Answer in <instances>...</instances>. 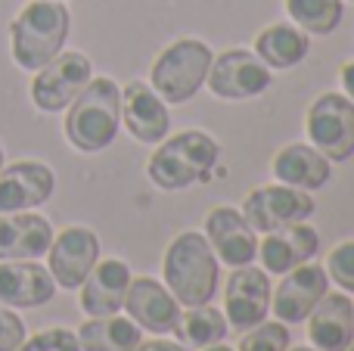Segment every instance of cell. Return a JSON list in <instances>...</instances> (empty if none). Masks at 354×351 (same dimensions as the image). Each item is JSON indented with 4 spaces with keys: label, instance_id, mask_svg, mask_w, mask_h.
<instances>
[{
    "label": "cell",
    "instance_id": "obj_20",
    "mask_svg": "<svg viewBox=\"0 0 354 351\" xmlns=\"http://www.w3.org/2000/svg\"><path fill=\"white\" fill-rule=\"evenodd\" d=\"M56 296V280L37 261H0V305L41 308Z\"/></svg>",
    "mask_w": 354,
    "mask_h": 351
},
{
    "label": "cell",
    "instance_id": "obj_16",
    "mask_svg": "<svg viewBox=\"0 0 354 351\" xmlns=\"http://www.w3.org/2000/svg\"><path fill=\"white\" fill-rule=\"evenodd\" d=\"M134 280L131 267L122 258H106L97 261L91 267V274L84 277V283L78 286V305L87 317H106V314H118L124 308V296L128 286Z\"/></svg>",
    "mask_w": 354,
    "mask_h": 351
},
{
    "label": "cell",
    "instance_id": "obj_29",
    "mask_svg": "<svg viewBox=\"0 0 354 351\" xmlns=\"http://www.w3.org/2000/svg\"><path fill=\"white\" fill-rule=\"evenodd\" d=\"M16 351H81V342L72 330H62V327H50L35 333L31 339H25Z\"/></svg>",
    "mask_w": 354,
    "mask_h": 351
},
{
    "label": "cell",
    "instance_id": "obj_23",
    "mask_svg": "<svg viewBox=\"0 0 354 351\" xmlns=\"http://www.w3.org/2000/svg\"><path fill=\"white\" fill-rule=\"evenodd\" d=\"M311 53V37L299 25H268L255 37V56L268 68H295Z\"/></svg>",
    "mask_w": 354,
    "mask_h": 351
},
{
    "label": "cell",
    "instance_id": "obj_2",
    "mask_svg": "<svg viewBox=\"0 0 354 351\" xmlns=\"http://www.w3.org/2000/svg\"><path fill=\"white\" fill-rule=\"evenodd\" d=\"M162 277H165L168 292L177 298L180 308H196V305L212 302V296L218 292L221 267L205 236L196 230L177 234L168 243L165 258H162Z\"/></svg>",
    "mask_w": 354,
    "mask_h": 351
},
{
    "label": "cell",
    "instance_id": "obj_35",
    "mask_svg": "<svg viewBox=\"0 0 354 351\" xmlns=\"http://www.w3.org/2000/svg\"><path fill=\"white\" fill-rule=\"evenodd\" d=\"M0 168H3V146H0Z\"/></svg>",
    "mask_w": 354,
    "mask_h": 351
},
{
    "label": "cell",
    "instance_id": "obj_4",
    "mask_svg": "<svg viewBox=\"0 0 354 351\" xmlns=\"http://www.w3.org/2000/svg\"><path fill=\"white\" fill-rule=\"evenodd\" d=\"M221 159V146L205 131H180L159 143L149 155L147 174L159 190L177 193L193 184H205Z\"/></svg>",
    "mask_w": 354,
    "mask_h": 351
},
{
    "label": "cell",
    "instance_id": "obj_19",
    "mask_svg": "<svg viewBox=\"0 0 354 351\" xmlns=\"http://www.w3.org/2000/svg\"><path fill=\"white\" fill-rule=\"evenodd\" d=\"M320 249V236L311 224L299 221V224H286L280 230H270L264 234L258 255H261V265L268 274H286L292 267L305 265L317 255Z\"/></svg>",
    "mask_w": 354,
    "mask_h": 351
},
{
    "label": "cell",
    "instance_id": "obj_17",
    "mask_svg": "<svg viewBox=\"0 0 354 351\" xmlns=\"http://www.w3.org/2000/svg\"><path fill=\"white\" fill-rule=\"evenodd\" d=\"M124 311L140 330H149L156 336H165L174 330L177 317H180V305L168 292V286H162L153 277H137L131 280L128 296H124Z\"/></svg>",
    "mask_w": 354,
    "mask_h": 351
},
{
    "label": "cell",
    "instance_id": "obj_33",
    "mask_svg": "<svg viewBox=\"0 0 354 351\" xmlns=\"http://www.w3.org/2000/svg\"><path fill=\"white\" fill-rule=\"evenodd\" d=\"M202 351H233L230 345H221V342H214V345H208V348H202Z\"/></svg>",
    "mask_w": 354,
    "mask_h": 351
},
{
    "label": "cell",
    "instance_id": "obj_24",
    "mask_svg": "<svg viewBox=\"0 0 354 351\" xmlns=\"http://www.w3.org/2000/svg\"><path fill=\"white\" fill-rule=\"evenodd\" d=\"M81 351H134L137 342L143 339L140 327L131 317H93V321L81 323L78 333Z\"/></svg>",
    "mask_w": 354,
    "mask_h": 351
},
{
    "label": "cell",
    "instance_id": "obj_25",
    "mask_svg": "<svg viewBox=\"0 0 354 351\" xmlns=\"http://www.w3.org/2000/svg\"><path fill=\"white\" fill-rule=\"evenodd\" d=\"M227 330L230 327H227V317L221 311H214L212 305H196V308L180 311L171 333L187 348H208L224 339Z\"/></svg>",
    "mask_w": 354,
    "mask_h": 351
},
{
    "label": "cell",
    "instance_id": "obj_22",
    "mask_svg": "<svg viewBox=\"0 0 354 351\" xmlns=\"http://www.w3.org/2000/svg\"><path fill=\"white\" fill-rule=\"evenodd\" d=\"M274 178L295 190L314 193L320 187L330 184L333 168L324 153L311 146V143H289L274 155Z\"/></svg>",
    "mask_w": 354,
    "mask_h": 351
},
{
    "label": "cell",
    "instance_id": "obj_3",
    "mask_svg": "<svg viewBox=\"0 0 354 351\" xmlns=\"http://www.w3.org/2000/svg\"><path fill=\"white\" fill-rule=\"evenodd\" d=\"M122 128V87L112 78H91L68 103L66 137L78 153H103Z\"/></svg>",
    "mask_w": 354,
    "mask_h": 351
},
{
    "label": "cell",
    "instance_id": "obj_36",
    "mask_svg": "<svg viewBox=\"0 0 354 351\" xmlns=\"http://www.w3.org/2000/svg\"><path fill=\"white\" fill-rule=\"evenodd\" d=\"M348 351H354V342H351V345H348Z\"/></svg>",
    "mask_w": 354,
    "mask_h": 351
},
{
    "label": "cell",
    "instance_id": "obj_37",
    "mask_svg": "<svg viewBox=\"0 0 354 351\" xmlns=\"http://www.w3.org/2000/svg\"><path fill=\"white\" fill-rule=\"evenodd\" d=\"M351 3H354V0H351Z\"/></svg>",
    "mask_w": 354,
    "mask_h": 351
},
{
    "label": "cell",
    "instance_id": "obj_11",
    "mask_svg": "<svg viewBox=\"0 0 354 351\" xmlns=\"http://www.w3.org/2000/svg\"><path fill=\"white\" fill-rule=\"evenodd\" d=\"M47 271L62 290H78L100 261V236L91 227H66L47 249Z\"/></svg>",
    "mask_w": 354,
    "mask_h": 351
},
{
    "label": "cell",
    "instance_id": "obj_8",
    "mask_svg": "<svg viewBox=\"0 0 354 351\" xmlns=\"http://www.w3.org/2000/svg\"><path fill=\"white\" fill-rule=\"evenodd\" d=\"M314 199L311 193L295 190L286 184H264L245 196L243 202V218L252 224L255 234H270V230H280L286 224H299L308 221L314 215Z\"/></svg>",
    "mask_w": 354,
    "mask_h": 351
},
{
    "label": "cell",
    "instance_id": "obj_12",
    "mask_svg": "<svg viewBox=\"0 0 354 351\" xmlns=\"http://www.w3.org/2000/svg\"><path fill=\"white\" fill-rule=\"evenodd\" d=\"M205 240L214 258L227 267H243L258 258V236L233 205H214L205 215Z\"/></svg>",
    "mask_w": 354,
    "mask_h": 351
},
{
    "label": "cell",
    "instance_id": "obj_26",
    "mask_svg": "<svg viewBox=\"0 0 354 351\" xmlns=\"http://www.w3.org/2000/svg\"><path fill=\"white\" fill-rule=\"evenodd\" d=\"M286 12L308 35H333L342 25V0H286Z\"/></svg>",
    "mask_w": 354,
    "mask_h": 351
},
{
    "label": "cell",
    "instance_id": "obj_1",
    "mask_svg": "<svg viewBox=\"0 0 354 351\" xmlns=\"http://www.w3.org/2000/svg\"><path fill=\"white\" fill-rule=\"evenodd\" d=\"M72 28V12L62 0H31L19 10L10 25L12 59L25 72L44 68L53 56L62 53Z\"/></svg>",
    "mask_w": 354,
    "mask_h": 351
},
{
    "label": "cell",
    "instance_id": "obj_10",
    "mask_svg": "<svg viewBox=\"0 0 354 351\" xmlns=\"http://www.w3.org/2000/svg\"><path fill=\"white\" fill-rule=\"evenodd\" d=\"M270 311V280L261 267H233L224 286V317L227 327L233 330H252L261 323Z\"/></svg>",
    "mask_w": 354,
    "mask_h": 351
},
{
    "label": "cell",
    "instance_id": "obj_13",
    "mask_svg": "<svg viewBox=\"0 0 354 351\" xmlns=\"http://www.w3.org/2000/svg\"><path fill=\"white\" fill-rule=\"evenodd\" d=\"M326 292H330L326 271L305 261V265L283 274L280 286L270 290V311H274V317H280V323H305V317Z\"/></svg>",
    "mask_w": 354,
    "mask_h": 351
},
{
    "label": "cell",
    "instance_id": "obj_5",
    "mask_svg": "<svg viewBox=\"0 0 354 351\" xmlns=\"http://www.w3.org/2000/svg\"><path fill=\"white\" fill-rule=\"evenodd\" d=\"M212 47L199 37H180L171 47H165L156 56L149 68V87L159 93L165 103H187L199 93V87L208 78L212 66Z\"/></svg>",
    "mask_w": 354,
    "mask_h": 351
},
{
    "label": "cell",
    "instance_id": "obj_27",
    "mask_svg": "<svg viewBox=\"0 0 354 351\" xmlns=\"http://www.w3.org/2000/svg\"><path fill=\"white\" fill-rule=\"evenodd\" d=\"M289 330L286 323L270 321V323H255L252 330H245V336L239 339V351H286L289 348Z\"/></svg>",
    "mask_w": 354,
    "mask_h": 351
},
{
    "label": "cell",
    "instance_id": "obj_32",
    "mask_svg": "<svg viewBox=\"0 0 354 351\" xmlns=\"http://www.w3.org/2000/svg\"><path fill=\"white\" fill-rule=\"evenodd\" d=\"M342 91H345V97L354 103V59L342 66Z\"/></svg>",
    "mask_w": 354,
    "mask_h": 351
},
{
    "label": "cell",
    "instance_id": "obj_15",
    "mask_svg": "<svg viewBox=\"0 0 354 351\" xmlns=\"http://www.w3.org/2000/svg\"><path fill=\"white\" fill-rule=\"evenodd\" d=\"M122 124L140 143H162L171 131L168 106L147 81H128L122 87Z\"/></svg>",
    "mask_w": 354,
    "mask_h": 351
},
{
    "label": "cell",
    "instance_id": "obj_6",
    "mask_svg": "<svg viewBox=\"0 0 354 351\" xmlns=\"http://www.w3.org/2000/svg\"><path fill=\"white\" fill-rule=\"evenodd\" d=\"M308 140L330 162H348L354 155V103L345 93H320L305 118Z\"/></svg>",
    "mask_w": 354,
    "mask_h": 351
},
{
    "label": "cell",
    "instance_id": "obj_21",
    "mask_svg": "<svg viewBox=\"0 0 354 351\" xmlns=\"http://www.w3.org/2000/svg\"><path fill=\"white\" fill-rule=\"evenodd\" d=\"M53 227L35 211L0 215V261H35L47 255Z\"/></svg>",
    "mask_w": 354,
    "mask_h": 351
},
{
    "label": "cell",
    "instance_id": "obj_9",
    "mask_svg": "<svg viewBox=\"0 0 354 351\" xmlns=\"http://www.w3.org/2000/svg\"><path fill=\"white\" fill-rule=\"evenodd\" d=\"M205 84L218 99H252L270 87V68L255 56V50H224L208 66Z\"/></svg>",
    "mask_w": 354,
    "mask_h": 351
},
{
    "label": "cell",
    "instance_id": "obj_18",
    "mask_svg": "<svg viewBox=\"0 0 354 351\" xmlns=\"http://www.w3.org/2000/svg\"><path fill=\"white\" fill-rule=\"evenodd\" d=\"M305 321L308 339L320 351H348L354 342V302L345 292H326Z\"/></svg>",
    "mask_w": 354,
    "mask_h": 351
},
{
    "label": "cell",
    "instance_id": "obj_28",
    "mask_svg": "<svg viewBox=\"0 0 354 351\" xmlns=\"http://www.w3.org/2000/svg\"><path fill=\"white\" fill-rule=\"evenodd\" d=\"M324 271L339 290L354 292V240H345L330 249L324 261Z\"/></svg>",
    "mask_w": 354,
    "mask_h": 351
},
{
    "label": "cell",
    "instance_id": "obj_14",
    "mask_svg": "<svg viewBox=\"0 0 354 351\" xmlns=\"http://www.w3.org/2000/svg\"><path fill=\"white\" fill-rule=\"evenodd\" d=\"M56 190V174L50 165L35 159L12 162L0 168V215L31 211L44 205Z\"/></svg>",
    "mask_w": 354,
    "mask_h": 351
},
{
    "label": "cell",
    "instance_id": "obj_7",
    "mask_svg": "<svg viewBox=\"0 0 354 351\" xmlns=\"http://www.w3.org/2000/svg\"><path fill=\"white\" fill-rule=\"evenodd\" d=\"M93 78V66L84 53L62 50L59 56L37 68L31 78V103L41 112H62L68 109L75 97L84 91V84Z\"/></svg>",
    "mask_w": 354,
    "mask_h": 351
},
{
    "label": "cell",
    "instance_id": "obj_30",
    "mask_svg": "<svg viewBox=\"0 0 354 351\" xmlns=\"http://www.w3.org/2000/svg\"><path fill=\"white\" fill-rule=\"evenodd\" d=\"M22 342H25L22 317H16V311L0 305V351H16Z\"/></svg>",
    "mask_w": 354,
    "mask_h": 351
},
{
    "label": "cell",
    "instance_id": "obj_34",
    "mask_svg": "<svg viewBox=\"0 0 354 351\" xmlns=\"http://www.w3.org/2000/svg\"><path fill=\"white\" fill-rule=\"evenodd\" d=\"M286 351H320V348H314V345H295V348H286Z\"/></svg>",
    "mask_w": 354,
    "mask_h": 351
},
{
    "label": "cell",
    "instance_id": "obj_31",
    "mask_svg": "<svg viewBox=\"0 0 354 351\" xmlns=\"http://www.w3.org/2000/svg\"><path fill=\"white\" fill-rule=\"evenodd\" d=\"M134 351H193V348L180 345L177 339H174V342H168V339H162V336H156V339H140Z\"/></svg>",
    "mask_w": 354,
    "mask_h": 351
}]
</instances>
